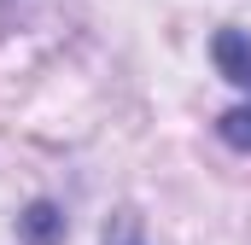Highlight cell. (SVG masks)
Listing matches in <instances>:
<instances>
[{
  "mask_svg": "<svg viewBox=\"0 0 251 245\" xmlns=\"http://www.w3.org/2000/svg\"><path fill=\"white\" fill-rule=\"evenodd\" d=\"M210 59H216V70L246 94V105H234V111L216 117V134H222L234 152H251V35L246 29H216Z\"/></svg>",
  "mask_w": 251,
  "mask_h": 245,
  "instance_id": "cell-1",
  "label": "cell"
},
{
  "mask_svg": "<svg viewBox=\"0 0 251 245\" xmlns=\"http://www.w3.org/2000/svg\"><path fill=\"white\" fill-rule=\"evenodd\" d=\"M24 234H29L35 245H53V210H47V204H35V210H29V222H24Z\"/></svg>",
  "mask_w": 251,
  "mask_h": 245,
  "instance_id": "cell-2",
  "label": "cell"
},
{
  "mask_svg": "<svg viewBox=\"0 0 251 245\" xmlns=\"http://www.w3.org/2000/svg\"><path fill=\"white\" fill-rule=\"evenodd\" d=\"M117 245H140V240H117Z\"/></svg>",
  "mask_w": 251,
  "mask_h": 245,
  "instance_id": "cell-3",
  "label": "cell"
}]
</instances>
